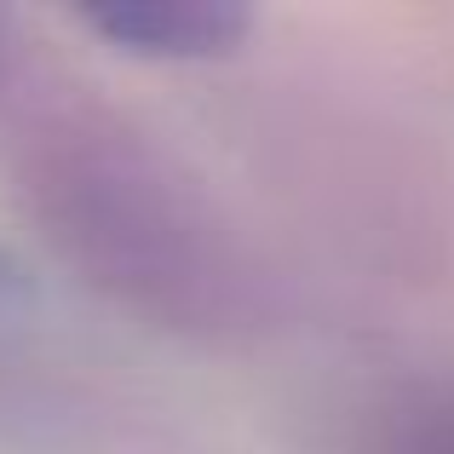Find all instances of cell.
Returning <instances> with one entry per match:
<instances>
[{"label": "cell", "mask_w": 454, "mask_h": 454, "mask_svg": "<svg viewBox=\"0 0 454 454\" xmlns=\"http://www.w3.org/2000/svg\"><path fill=\"white\" fill-rule=\"evenodd\" d=\"M81 23L138 58H219L242 41L254 18L219 0H145V6L81 12Z\"/></svg>", "instance_id": "1"}, {"label": "cell", "mask_w": 454, "mask_h": 454, "mask_svg": "<svg viewBox=\"0 0 454 454\" xmlns=\"http://www.w3.org/2000/svg\"><path fill=\"white\" fill-rule=\"evenodd\" d=\"M403 454H454V403H449V409H437L432 420L414 426V437L403 443Z\"/></svg>", "instance_id": "2"}, {"label": "cell", "mask_w": 454, "mask_h": 454, "mask_svg": "<svg viewBox=\"0 0 454 454\" xmlns=\"http://www.w3.org/2000/svg\"><path fill=\"white\" fill-rule=\"evenodd\" d=\"M0 277H6V270H0Z\"/></svg>", "instance_id": "3"}]
</instances>
